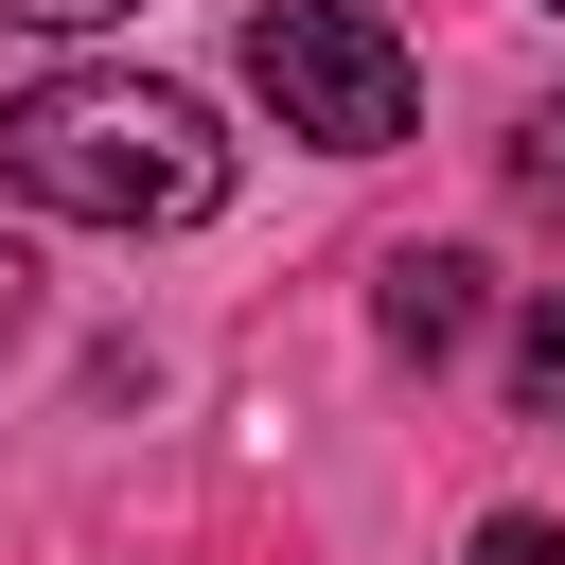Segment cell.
<instances>
[{
    "label": "cell",
    "mask_w": 565,
    "mask_h": 565,
    "mask_svg": "<svg viewBox=\"0 0 565 565\" xmlns=\"http://www.w3.org/2000/svg\"><path fill=\"white\" fill-rule=\"evenodd\" d=\"M477 282H494V265H477V247H388V265H371V335H388V353H424V371H441V353H459V335H477Z\"/></svg>",
    "instance_id": "obj_3"
},
{
    "label": "cell",
    "mask_w": 565,
    "mask_h": 565,
    "mask_svg": "<svg viewBox=\"0 0 565 565\" xmlns=\"http://www.w3.org/2000/svg\"><path fill=\"white\" fill-rule=\"evenodd\" d=\"M18 282H35V265H18V247H0V335H18Z\"/></svg>",
    "instance_id": "obj_8"
},
{
    "label": "cell",
    "mask_w": 565,
    "mask_h": 565,
    "mask_svg": "<svg viewBox=\"0 0 565 565\" xmlns=\"http://www.w3.org/2000/svg\"><path fill=\"white\" fill-rule=\"evenodd\" d=\"M124 0H0V35H106Z\"/></svg>",
    "instance_id": "obj_7"
},
{
    "label": "cell",
    "mask_w": 565,
    "mask_h": 565,
    "mask_svg": "<svg viewBox=\"0 0 565 565\" xmlns=\"http://www.w3.org/2000/svg\"><path fill=\"white\" fill-rule=\"evenodd\" d=\"M512 406H530V424H565V282H547V300H530V335H512Z\"/></svg>",
    "instance_id": "obj_4"
},
{
    "label": "cell",
    "mask_w": 565,
    "mask_h": 565,
    "mask_svg": "<svg viewBox=\"0 0 565 565\" xmlns=\"http://www.w3.org/2000/svg\"><path fill=\"white\" fill-rule=\"evenodd\" d=\"M247 88H265L282 141H318V159H388V141L424 124L406 35L353 18V0H265V18H247Z\"/></svg>",
    "instance_id": "obj_2"
},
{
    "label": "cell",
    "mask_w": 565,
    "mask_h": 565,
    "mask_svg": "<svg viewBox=\"0 0 565 565\" xmlns=\"http://www.w3.org/2000/svg\"><path fill=\"white\" fill-rule=\"evenodd\" d=\"M0 177L35 212H71V230H194V212H230V141L159 71H35L0 106Z\"/></svg>",
    "instance_id": "obj_1"
},
{
    "label": "cell",
    "mask_w": 565,
    "mask_h": 565,
    "mask_svg": "<svg viewBox=\"0 0 565 565\" xmlns=\"http://www.w3.org/2000/svg\"><path fill=\"white\" fill-rule=\"evenodd\" d=\"M512 194H530V212H565V88L512 124Z\"/></svg>",
    "instance_id": "obj_5"
},
{
    "label": "cell",
    "mask_w": 565,
    "mask_h": 565,
    "mask_svg": "<svg viewBox=\"0 0 565 565\" xmlns=\"http://www.w3.org/2000/svg\"><path fill=\"white\" fill-rule=\"evenodd\" d=\"M459 565H565V530H547V512H494V530H477Z\"/></svg>",
    "instance_id": "obj_6"
}]
</instances>
